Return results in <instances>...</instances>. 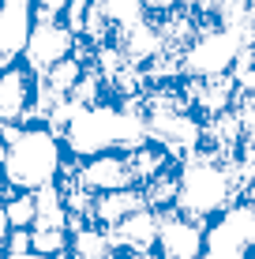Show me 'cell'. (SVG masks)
Here are the masks:
<instances>
[{"label":"cell","instance_id":"1","mask_svg":"<svg viewBox=\"0 0 255 259\" xmlns=\"http://www.w3.org/2000/svg\"><path fill=\"white\" fill-rule=\"evenodd\" d=\"M60 143H64L68 158H94L105 150L128 154L146 143V117H131L113 98L101 105H79Z\"/></svg>","mask_w":255,"mask_h":259},{"label":"cell","instance_id":"2","mask_svg":"<svg viewBox=\"0 0 255 259\" xmlns=\"http://www.w3.org/2000/svg\"><path fill=\"white\" fill-rule=\"evenodd\" d=\"M236 199L240 195H236V184L225 162H218L207 150H191L180 158V188H177V203H173L180 214L195 222H214Z\"/></svg>","mask_w":255,"mask_h":259},{"label":"cell","instance_id":"3","mask_svg":"<svg viewBox=\"0 0 255 259\" xmlns=\"http://www.w3.org/2000/svg\"><path fill=\"white\" fill-rule=\"evenodd\" d=\"M64 158H68V150H64V143H60L57 132L23 128V136L8 147L0 177H4V184L15 188V192H34V188H41V184L57 181Z\"/></svg>","mask_w":255,"mask_h":259},{"label":"cell","instance_id":"4","mask_svg":"<svg viewBox=\"0 0 255 259\" xmlns=\"http://www.w3.org/2000/svg\"><path fill=\"white\" fill-rule=\"evenodd\" d=\"M255 244V199L240 195L214 222H207L199 259H248Z\"/></svg>","mask_w":255,"mask_h":259},{"label":"cell","instance_id":"5","mask_svg":"<svg viewBox=\"0 0 255 259\" xmlns=\"http://www.w3.org/2000/svg\"><path fill=\"white\" fill-rule=\"evenodd\" d=\"M240 49H244V41L236 38V34L222 30L214 19H203L199 30H195V38L180 53V75H195V79L225 75Z\"/></svg>","mask_w":255,"mask_h":259},{"label":"cell","instance_id":"6","mask_svg":"<svg viewBox=\"0 0 255 259\" xmlns=\"http://www.w3.org/2000/svg\"><path fill=\"white\" fill-rule=\"evenodd\" d=\"M75 41L79 38L68 30L64 19H34L30 23V34H26V46L19 53V60L34 71V75H41V71H49L57 60L72 57Z\"/></svg>","mask_w":255,"mask_h":259},{"label":"cell","instance_id":"7","mask_svg":"<svg viewBox=\"0 0 255 259\" xmlns=\"http://www.w3.org/2000/svg\"><path fill=\"white\" fill-rule=\"evenodd\" d=\"M207 222H195L177 207L158 210V259H199Z\"/></svg>","mask_w":255,"mask_h":259},{"label":"cell","instance_id":"8","mask_svg":"<svg viewBox=\"0 0 255 259\" xmlns=\"http://www.w3.org/2000/svg\"><path fill=\"white\" fill-rule=\"evenodd\" d=\"M34 71L23 64V60H12V64L0 68V124L23 120V113L30 109L34 102Z\"/></svg>","mask_w":255,"mask_h":259},{"label":"cell","instance_id":"9","mask_svg":"<svg viewBox=\"0 0 255 259\" xmlns=\"http://www.w3.org/2000/svg\"><path fill=\"white\" fill-rule=\"evenodd\" d=\"M109 233V244L124 255H143V252H154L158 248V210L143 207L135 214H128L120 226L105 229Z\"/></svg>","mask_w":255,"mask_h":259},{"label":"cell","instance_id":"10","mask_svg":"<svg viewBox=\"0 0 255 259\" xmlns=\"http://www.w3.org/2000/svg\"><path fill=\"white\" fill-rule=\"evenodd\" d=\"M143 207H146V195H143L139 184L120 188V192H101V195H94V226L113 229V226H120L128 214H135Z\"/></svg>","mask_w":255,"mask_h":259},{"label":"cell","instance_id":"11","mask_svg":"<svg viewBox=\"0 0 255 259\" xmlns=\"http://www.w3.org/2000/svg\"><path fill=\"white\" fill-rule=\"evenodd\" d=\"M177 158H169V150L165 147H158V143L146 139L143 147H135V150H128V169H131V181L143 188L146 181H154L162 169H169Z\"/></svg>","mask_w":255,"mask_h":259},{"label":"cell","instance_id":"12","mask_svg":"<svg viewBox=\"0 0 255 259\" xmlns=\"http://www.w3.org/2000/svg\"><path fill=\"white\" fill-rule=\"evenodd\" d=\"M34 207H38V218L34 226H49V229H68V203H64V188L57 181L34 188ZM30 226V229H34Z\"/></svg>","mask_w":255,"mask_h":259},{"label":"cell","instance_id":"13","mask_svg":"<svg viewBox=\"0 0 255 259\" xmlns=\"http://www.w3.org/2000/svg\"><path fill=\"white\" fill-rule=\"evenodd\" d=\"M90 64V60H83V57H64V60H57L49 71H41L38 75V87H45V91L53 98H68L75 91V83H79V75H83V68Z\"/></svg>","mask_w":255,"mask_h":259},{"label":"cell","instance_id":"14","mask_svg":"<svg viewBox=\"0 0 255 259\" xmlns=\"http://www.w3.org/2000/svg\"><path fill=\"white\" fill-rule=\"evenodd\" d=\"M0 207L8 214V226L12 229H30L34 218H38V207H34V192H15L8 188L4 199H0Z\"/></svg>","mask_w":255,"mask_h":259},{"label":"cell","instance_id":"15","mask_svg":"<svg viewBox=\"0 0 255 259\" xmlns=\"http://www.w3.org/2000/svg\"><path fill=\"white\" fill-rule=\"evenodd\" d=\"M94 12L105 15L113 26H117V34L124 30V26L131 23H139V19H146V12H143V0H94Z\"/></svg>","mask_w":255,"mask_h":259},{"label":"cell","instance_id":"16","mask_svg":"<svg viewBox=\"0 0 255 259\" xmlns=\"http://www.w3.org/2000/svg\"><path fill=\"white\" fill-rule=\"evenodd\" d=\"M68 244H72V233H68V229H49V226H34L30 229V252L41 255V259L64 255Z\"/></svg>","mask_w":255,"mask_h":259},{"label":"cell","instance_id":"17","mask_svg":"<svg viewBox=\"0 0 255 259\" xmlns=\"http://www.w3.org/2000/svg\"><path fill=\"white\" fill-rule=\"evenodd\" d=\"M90 4L94 0H68V12H64V23H68V30L79 38V30H83V19H86V12H90Z\"/></svg>","mask_w":255,"mask_h":259},{"label":"cell","instance_id":"18","mask_svg":"<svg viewBox=\"0 0 255 259\" xmlns=\"http://www.w3.org/2000/svg\"><path fill=\"white\" fill-rule=\"evenodd\" d=\"M0 252L4 255H30V229H12Z\"/></svg>","mask_w":255,"mask_h":259},{"label":"cell","instance_id":"19","mask_svg":"<svg viewBox=\"0 0 255 259\" xmlns=\"http://www.w3.org/2000/svg\"><path fill=\"white\" fill-rule=\"evenodd\" d=\"M30 8H34V19H64L68 0H30Z\"/></svg>","mask_w":255,"mask_h":259},{"label":"cell","instance_id":"20","mask_svg":"<svg viewBox=\"0 0 255 259\" xmlns=\"http://www.w3.org/2000/svg\"><path fill=\"white\" fill-rule=\"evenodd\" d=\"M8 233H12V226H8V214H4V207H0V248H4Z\"/></svg>","mask_w":255,"mask_h":259},{"label":"cell","instance_id":"21","mask_svg":"<svg viewBox=\"0 0 255 259\" xmlns=\"http://www.w3.org/2000/svg\"><path fill=\"white\" fill-rule=\"evenodd\" d=\"M4 158H8V143L0 139V169H4Z\"/></svg>","mask_w":255,"mask_h":259},{"label":"cell","instance_id":"22","mask_svg":"<svg viewBox=\"0 0 255 259\" xmlns=\"http://www.w3.org/2000/svg\"><path fill=\"white\" fill-rule=\"evenodd\" d=\"M4 192H8V184H4V177H0V199H4Z\"/></svg>","mask_w":255,"mask_h":259},{"label":"cell","instance_id":"23","mask_svg":"<svg viewBox=\"0 0 255 259\" xmlns=\"http://www.w3.org/2000/svg\"><path fill=\"white\" fill-rule=\"evenodd\" d=\"M248 4H251V8H255V0H248Z\"/></svg>","mask_w":255,"mask_h":259}]
</instances>
